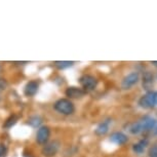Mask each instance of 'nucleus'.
<instances>
[{"mask_svg": "<svg viewBox=\"0 0 157 157\" xmlns=\"http://www.w3.org/2000/svg\"><path fill=\"white\" fill-rule=\"evenodd\" d=\"M55 110L63 115H71L75 111L74 104L69 99H59L54 105Z\"/></svg>", "mask_w": 157, "mask_h": 157, "instance_id": "obj_1", "label": "nucleus"}, {"mask_svg": "<svg viewBox=\"0 0 157 157\" xmlns=\"http://www.w3.org/2000/svg\"><path fill=\"white\" fill-rule=\"evenodd\" d=\"M79 83L81 84L82 90L86 93V91L94 90L97 87L98 79L94 76L90 75V74H84L79 78Z\"/></svg>", "mask_w": 157, "mask_h": 157, "instance_id": "obj_2", "label": "nucleus"}, {"mask_svg": "<svg viewBox=\"0 0 157 157\" xmlns=\"http://www.w3.org/2000/svg\"><path fill=\"white\" fill-rule=\"evenodd\" d=\"M155 99H156L155 91H148L146 94H144V96L139 100V106L144 109H151L156 105Z\"/></svg>", "mask_w": 157, "mask_h": 157, "instance_id": "obj_3", "label": "nucleus"}, {"mask_svg": "<svg viewBox=\"0 0 157 157\" xmlns=\"http://www.w3.org/2000/svg\"><path fill=\"white\" fill-rule=\"evenodd\" d=\"M60 142L59 141H52L45 144L41 150V153L44 157H55L57 155L59 149H60Z\"/></svg>", "mask_w": 157, "mask_h": 157, "instance_id": "obj_4", "label": "nucleus"}, {"mask_svg": "<svg viewBox=\"0 0 157 157\" xmlns=\"http://www.w3.org/2000/svg\"><path fill=\"white\" fill-rule=\"evenodd\" d=\"M50 137V129L48 126L43 125L40 126L39 128L37 130V134H36V142L39 145H45L48 143Z\"/></svg>", "mask_w": 157, "mask_h": 157, "instance_id": "obj_5", "label": "nucleus"}, {"mask_svg": "<svg viewBox=\"0 0 157 157\" xmlns=\"http://www.w3.org/2000/svg\"><path fill=\"white\" fill-rule=\"evenodd\" d=\"M139 79H140V76H139V73L137 72H132L129 73L128 75L125 76L121 81V87L123 90H128L132 86H134L135 84L138 83Z\"/></svg>", "mask_w": 157, "mask_h": 157, "instance_id": "obj_6", "label": "nucleus"}, {"mask_svg": "<svg viewBox=\"0 0 157 157\" xmlns=\"http://www.w3.org/2000/svg\"><path fill=\"white\" fill-rule=\"evenodd\" d=\"M85 91L80 87H76V86H70L68 87L66 91H65V94L66 97H68V99H80V98L85 96Z\"/></svg>", "mask_w": 157, "mask_h": 157, "instance_id": "obj_7", "label": "nucleus"}, {"mask_svg": "<svg viewBox=\"0 0 157 157\" xmlns=\"http://www.w3.org/2000/svg\"><path fill=\"white\" fill-rule=\"evenodd\" d=\"M38 90H39V83L36 80H31L27 82L24 87V94L27 97H34L38 93Z\"/></svg>", "mask_w": 157, "mask_h": 157, "instance_id": "obj_8", "label": "nucleus"}, {"mask_svg": "<svg viewBox=\"0 0 157 157\" xmlns=\"http://www.w3.org/2000/svg\"><path fill=\"white\" fill-rule=\"evenodd\" d=\"M111 122H112V119H110V118L102 121V122L97 126V128L94 129V134H96L97 136L106 135L109 132V127H110Z\"/></svg>", "mask_w": 157, "mask_h": 157, "instance_id": "obj_9", "label": "nucleus"}, {"mask_svg": "<svg viewBox=\"0 0 157 157\" xmlns=\"http://www.w3.org/2000/svg\"><path fill=\"white\" fill-rule=\"evenodd\" d=\"M110 141L112 143L116 144V145H124L128 141V138H127L126 135H124L123 132H113L111 136H110Z\"/></svg>", "mask_w": 157, "mask_h": 157, "instance_id": "obj_10", "label": "nucleus"}, {"mask_svg": "<svg viewBox=\"0 0 157 157\" xmlns=\"http://www.w3.org/2000/svg\"><path fill=\"white\" fill-rule=\"evenodd\" d=\"M140 121H141L142 125H143L144 130L153 129V127H154V125H155V122H156V120L154 119V118H152L151 116H148V115L142 117L140 119Z\"/></svg>", "mask_w": 157, "mask_h": 157, "instance_id": "obj_11", "label": "nucleus"}, {"mask_svg": "<svg viewBox=\"0 0 157 157\" xmlns=\"http://www.w3.org/2000/svg\"><path fill=\"white\" fill-rule=\"evenodd\" d=\"M147 146H148V140L147 139H143L139 143L132 145V150L137 154H142L145 151V149H146Z\"/></svg>", "mask_w": 157, "mask_h": 157, "instance_id": "obj_12", "label": "nucleus"}, {"mask_svg": "<svg viewBox=\"0 0 157 157\" xmlns=\"http://www.w3.org/2000/svg\"><path fill=\"white\" fill-rule=\"evenodd\" d=\"M128 132L132 135H139V134H141L142 132H144L143 125H142L141 121L139 120V121H136V122L130 124L128 126Z\"/></svg>", "mask_w": 157, "mask_h": 157, "instance_id": "obj_13", "label": "nucleus"}, {"mask_svg": "<svg viewBox=\"0 0 157 157\" xmlns=\"http://www.w3.org/2000/svg\"><path fill=\"white\" fill-rule=\"evenodd\" d=\"M54 65L58 69L63 70V69H67V68L72 67L74 65V62L73 61H56Z\"/></svg>", "mask_w": 157, "mask_h": 157, "instance_id": "obj_14", "label": "nucleus"}, {"mask_svg": "<svg viewBox=\"0 0 157 157\" xmlns=\"http://www.w3.org/2000/svg\"><path fill=\"white\" fill-rule=\"evenodd\" d=\"M153 85V75L149 72H147L143 77V86L148 90Z\"/></svg>", "mask_w": 157, "mask_h": 157, "instance_id": "obj_15", "label": "nucleus"}, {"mask_svg": "<svg viewBox=\"0 0 157 157\" xmlns=\"http://www.w3.org/2000/svg\"><path fill=\"white\" fill-rule=\"evenodd\" d=\"M42 123V118L40 116H32L28 119V124H30L32 127H40Z\"/></svg>", "mask_w": 157, "mask_h": 157, "instance_id": "obj_16", "label": "nucleus"}, {"mask_svg": "<svg viewBox=\"0 0 157 157\" xmlns=\"http://www.w3.org/2000/svg\"><path fill=\"white\" fill-rule=\"evenodd\" d=\"M17 115H10V116L4 121L3 127H5V128H10V127H13L14 124L17 123Z\"/></svg>", "mask_w": 157, "mask_h": 157, "instance_id": "obj_17", "label": "nucleus"}, {"mask_svg": "<svg viewBox=\"0 0 157 157\" xmlns=\"http://www.w3.org/2000/svg\"><path fill=\"white\" fill-rule=\"evenodd\" d=\"M149 157H157V142L149 149Z\"/></svg>", "mask_w": 157, "mask_h": 157, "instance_id": "obj_18", "label": "nucleus"}, {"mask_svg": "<svg viewBox=\"0 0 157 157\" xmlns=\"http://www.w3.org/2000/svg\"><path fill=\"white\" fill-rule=\"evenodd\" d=\"M5 151H6V149H5V147L3 146V145H0V157L4 156Z\"/></svg>", "mask_w": 157, "mask_h": 157, "instance_id": "obj_19", "label": "nucleus"}, {"mask_svg": "<svg viewBox=\"0 0 157 157\" xmlns=\"http://www.w3.org/2000/svg\"><path fill=\"white\" fill-rule=\"evenodd\" d=\"M152 130H153V134L157 136V121L155 122V125H154V127H153V129H152Z\"/></svg>", "mask_w": 157, "mask_h": 157, "instance_id": "obj_20", "label": "nucleus"}, {"mask_svg": "<svg viewBox=\"0 0 157 157\" xmlns=\"http://www.w3.org/2000/svg\"><path fill=\"white\" fill-rule=\"evenodd\" d=\"M4 88V81L3 80H0V90H3Z\"/></svg>", "mask_w": 157, "mask_h": 157, "instance_id": "obj_21", "label": "nucleus"}, {"mask_svg": "<svg viewBox=\"0 0 157 157\" xmlns=\"http://www.w3.org/2000/svg\"><path fill=\"white\" fill-rule=\"evenodd\" d=\"M151 64L153 65V66H155L157 67V61H153V62H151Z\"/></svg>", "mask_w": 157, "mask_h": 157, "instance_id": "obj_22", "label": "nucleus"}, {"mask_svg": "<svg viewBox=\"0 0 157 157\" xmlns=\"http://www.w3.org/2000/svg\"><path fill=\"white\" fill-rule=\"evenodd\" d=\"M155 104L157 105V93H156V99H155Z\"/></svg>", "mask_w": 157, "mask_h": 157, "instance_id": "obj_23", "label": "nucleus"}]
</instances>
